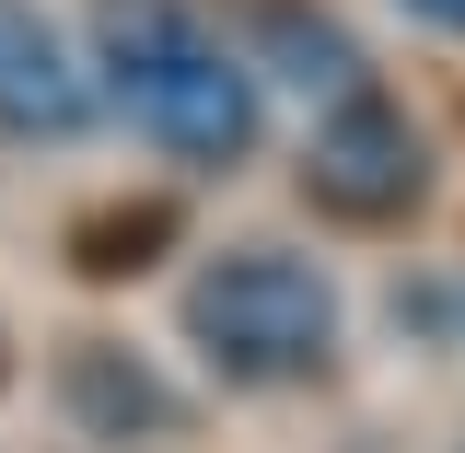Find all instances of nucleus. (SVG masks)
I'll return each instance as SVG.
<instances>
[{"mask_svg":"<svg viewBox=\"0 0 465 453\" xmlns=\"http://www.w3.org/2000/svg\"><path fill=\"white\" fill-rule=\"evenodd\" d=\"M94 47H105V94L128 105V128L152 152H174V163H244V140H256V70L186 0H105Z\"/></svg>","mask_w":465,"mask_h":453,"instance_id":"nucleus-1","label":"nucleus"},{"mask_svg":"<svg viewBox=\"0 0 465 453\" xmlns=\"http://www.w3.org/2000/svg\"><path fill=\"white\" fill-rule=\"evenodd\" d=\"M186 338L222 384H302L338 349V291H326V268H302L280 244H244L186 280Z\"/></svg>","mask_w":465,"mask_h":453,"instance_id":"nucleus-2","label":"nucleus"},{"mask_svg":"<svg viewBox=\"0 0 465 453\" xmlns=\"http://www.w3.org/2000/svg\"><path fill=\"white\" fill-rule=\"evenodd\" d=\"M419 186H430L419 128H407L384 94H361V82H349L338 116H326V128H314V152H302V198H314L326 222H407V210H419Z\"/></svg>","mask_w":465,"mask_h":453,"instance_id":"nucleus-3","label":"nucleus"},{"mask_svg":"<svg viewBox=\"0 0 465 453\" xmlns=\"http://www.w3.org/2000/svg\"><path fill=\"white\" fill-rule=\"evenodd\" d=\"M82 116H94V82L58 47V24L35 0H0V140H70Z\"/></svg>","mask_w":465,"mask_h":453,"instance_id":"nucleus-4","label":"nucleus"},{"mask_svg":"<svg viewBox=\"0 0 465 453\" xmlns=\"http://www.w3.org/2000/svg\"><path fill=\"white\" fill-rule=\"evenodd\" d=\"M70 407H82L94 430H116V442L174 419V396L140 372V360H128V349H105V338H82V349H70Z\"/></svg>","mask_w":465,"mask_h":453,"instance_id":"nucleus-5","label":"nucleus"},{"mask_svg":"<svg viewBox=\"0 0 465 453\" xmlns=\"http://www.w3.org/2000/svg\"><path fill=\"white\" fill-rule=\"evenodd\" d=\"M256 35L291 58V82H302V94H314V82H326V94H349V82H361V58H349V35H338V24H302V12H256Z\"/></svg>","mask_w":465,"mask_h":453,"instance_id":"nucleus-6","label":"nucleus"},{"mask_svg":"<svg viewBox=\"0 0 465 453\" xmlns=\"http://www.w3.org/2000/svg\"><path fill=\"white\" fill-rule=\"evenodd\" d=\"M163 232H174V210L152 198V210H105V222H82L70 244H82V268H94V280H128V268H152V244H163Z\"/></svg>","mask_w":465,"mask_h":453,"instance_id":"nucleus-7","label":"nucleus"},{"mask_svg":"<svg viewBox=\"0 0 465 453\" xmlns=\"http://www.w3.org/2000/svg\"><path fill=\"white\" fill-rule=\"evenodd\" d=\"M419 24H442V35H465V0H407Z\"/></svg>","mask_w":465,"mask_h":453,"instance_id":"nucleus-8","label":"nucleus"}]
</instances>
